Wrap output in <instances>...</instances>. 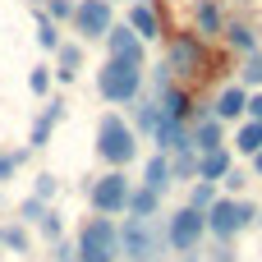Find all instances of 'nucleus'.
I'll return each mask as SVG.
<instances>
[{
    "mask_svg": "<svg viewBox=\"0 0 262 262\" xmlns=\"http://www.w3.org/2000/svg\"><path fill=\"white\" fill-rule=\"evenodd\" d=\"M157 198H161V193H152L147 184H143V189H129L124 216H157Z\"/></svg>",
    "mask_w": 262,
    "mask_h": 262,
    "instance_id": "obj_19",
    "label": "nucleus"
},
{
    "mask_svg": "<svg viewBox=\"0 0 262 262\" xmlns=\"http://www.w3.org/2000/svg\"><path fill=\"white\" fill-rule=\"evenodd\" d=\"M28 161V147H18V152H0V184L5 180H14V170Z\"/></svg>",
    "mask_w": 262,
    "mask_h": 262,
    "instance_id": "obj_24",
    "label": "nucleus"
},
{
    "mask_svg": "<svg viewBox=\"0 0 262 262\" xmlns=\"http://www.w3.org/2000/svg\"><path fill=\"white\" fill-rule=\"evenodd\" d=\"M28 88H32L37 97H46V88H51V74H46V69H32V74H28Z\"/></svg>",
    "mask_w": 262,
    "mask_h": 262,
    "instance_id": "obj_29",
    "label": "nucleus"
},
{
    "mask_svg": "<svg viewBox=\"0 0 262 262\" xmlns=\"http://www.w3.org/2000/svg\"><path fill=\"white\" fill-rule=\"evenodd\" d=\"M115 239H120V249L134 262H152V258H161V249H166V235L157 230L152 216H129L124 230H115Z\"/></svg>",
    "mask_w": 262,
    "mask_h": 262,
    "instance_id": "obj_2",
    "label": "nucleus"
},
{
    "mask_svg": "<svg viewBox=\"0 0 262 262\" xmlns=\"http://www.w3.org/2000/svg\"><path fill=\"white\" fill-rule=\"evenodd\" d=\"M226 184H230V189L239 193V189H244V175H239V170H226Z\"/></svg>",
    "mask_w": 262,
    "mask_h": 262,
    "instance_id": "obj_35",
    "label": "nucleus"
},
{
    "mask_svg": "<svg viewBox=\"0 0 262 262\" xmlns=\"http://www.w3.org/2000/svg\"><path fill=\"white\" fill-rule=\"evenodd\" d=\"M212 262H235V253H230V249L221 244V249H212Z\"/></svg>",
    "mask_w": 262,
    "mask_h": 262,
    "instance_id": "obj_36",
    "label": "nucleus"
},
{
    "mask_svg": "<svg viewBox=\"0 0 262 262\" xmlns=\"http://www.w3.org/2000/svg\"><path fill=\"white\" fill-rule=\"evenodd\" d=\"M244 83H262V55L249 60V69H244Z\"/></svg>",
    "mask_w": 262,
    "mask_h": 262,
    "instance_id": "obj_33",
    "label": "nucleus"
},
{
    "mask_svg": "<svg viewBox=\"0 0 262 262\" xmlns=\"http://www.w3.org/2000/svg\"><path fill=\"white\" fill-rule=\"evenodd\" d=\"M97 92L106 97V101H115V106H129V101H138V92H143V64L138 60H106L101 69H97Z\"/></svg>",
    "mask_w": 262,
    "mask_h": 262,
    "instance_id": "obj_1",
    "label": "nucleus"
},
{
    "mask_svg": "<svg viewBox=\"0 0 262 262\" xmlns=\"http://www.w3.org/2000/svg\"><path fill=\"white\" fill-rule=\"evenodd\" d=\"M157 106H161L157 115H166V120H180V124L189 120V92H184V88H170V83H166V88H161V101H157Z\"/></svg>",
    "mask_w": 262,
    "mask_h": 262,
    "instance_id": "obj_14",
    "label": "nucleus"
},
{
    "mask_svg": "<svg viewBox=\"0 0 262 262\" xmlns=\"http://www.w3.org/2000/svg\"><path fill=\"white\" fill-rule=\"evenodd\" d=\"M60 115H64V101L60 97H51V106L32 120V134H28V152H41L46 147V138H51V129L60 124Z\"/></svg>",
    "mask_w": 262,
    "mask_h": 262,
    "instance_id": "obj_10",
    "label": "nucleus"
},
{
    "mask_svg": "<svg viewBox=\"0 0 262 262\" xmlns=\"http://www.w3.org/2000/svg\"><path fill=\"white\" fill-rule=\"evenodd\" d=\"M55 55H60V69H55V74H60L64 83L78 78V69H83V51H78V46H55Z\"/></svg>",
    "mask_w": 262,
    "mask_h": 262,
    "instance_id": "obj_21",
    "label": "nucleus"
},
{
    "mask_svg": "<svg viewBox=\"0 0 262 262\" xmlns=\"http://www.w3.org/2000/svg\"><path fill=\"white\" fill-rule=\"evenodd\" d=\"M46 212H51V207H46V198H23V207H18V216H23V221H32V226H37Z\"/></svg>",
    "mask_w": 262,
    "mask_h": 262,
    "instance_id": "obj_27",
    "label": "nucleus"
},
{
    "mask_svg": "<svg viewBox=\"0 0 262 262\" xmlns=\"http://www.w3.org/2000/svg\"><path fill=\"white\" fill-rule=\"evenodd\" d=\"M226 41L239 46V51H253V32H249L244 23H230V28H226Z\"/></svg>",
    "mask_w": 262,
    "mask_h": 262,
    "instance_id": "obj_26",
    "label": "nucleus"
},
{
    "mask_svg": "<svg viewBox=\"0 0 262 262\" xmlns=\"http://www.w3.org/2000/svg\"><path fill=\"white\" fill-rule=\"evenodd\" d=\"M198 28H203V32H216V28H221V14H216V5H212V0H203V5H198Z\"/></svg>",
    "mask_w": 262,
    "mask_h": 262,
    "instance_id": "obj_25",
    "label": "nucleus"
},
{
    "mask_svg": "<svg viewBox=\"0 0 262 262\" xmlns=\"http://www.w3.org/2000/svg\"><path fill=\"white\" fill-rule=\"evenodd\" d=\"M253 170H258V180H262V147L253 152Z\"/></svg>",
    "mask_w": 262,
    "mask_h": 262,
    "instance_id": "obj_37",
    "label": "nucleus"
},
{
    "mask_svg": "<svg viewBox=\"0 0 262 262\" xmlns=\"http://www.w3.org/2000/svg\"><path fill=\"white\" fill-rule=\"evenodd\" d=\"M32 198H55V175H37V193Z\"/></svg>",
    "mask_w": 262,
    "mask_h": 262,
    "instance_id": "obj_30",
    "label": "nucleus"
},
{
    "mask_svg": "<svg viewBox=\"0 0 262 262\" xmlns=\"http://www.w3.org/2000/svg\"><path fill=\"white\" fill-rule=\"evenodd\" d=\"M115 23L111 14V0H74V28L92 41V37H106V28Z\"/></svg>",
    "mask_w": 262,
    "mask_h": 262,
    "instance_id": "obj_8",
    "label": "nucleus"
},
{
    "mask_svg": "<svg viewBox=\"0 0 262 262\" xmlns=\"http://www.w3.org/2000/svg\"><path fill=\"white\" fill-rule=\"evenodd\" d=\"M0 239H5V244H9L14 253H28V235H23L18 226H9V230H0Z\"/></svg>",
    "mask_w": 262,
    "mask_h": 262,
    "instance_id": "obj_28",
    "label": "nucleus"
},
{
    "mask_svg": "<svg viewBox=\"0 0 262 262\" xmlns=\"http://www.w3.org/2000/svg\"><path fill=\"white\" fill-rule=\"evenodd\" d=\"M143 184H147L152 193H166V189H170V157H166V152H157V157L147 161V175H143Z\"/></svg>",
    "mask_w": 262,
    "mask_h": 262,
    "instance_id": "obj_18",
    "label": "nucleus"
},
{
    "mask_svg": "<svg viewBox=\"0 0 262 262\" xmlns=\"http://www.w3.org/2000/svg\"><path fill=\"white\" fill-rule=\"evenodd\" d=\"M253 216H258V207H253V203H244V198H216V203L203 212V221H207V230H212L216 239H230V235L249 230V226H253Z\"/></svg>",
    "mask_w": 262,
    "mask_h": 262,
    "instance_id": "obj_5",
    "label": "nucleus"
},
{
    "mask_svg": "<svg viewBox=\"0 0 262 262\" xmlns=\"http://www.w3.org/2000/svg\"><path fill=\"white\" fill-rule=\"evenodd\" d=\"M37 46H41V51H55V46H60V32H55V18H46V14L37 18Z\"/></svg>",
    "mask_w": 262,
    "mask_h": 262,
    "instance_id": "obj_23",
    "label": "nucleus"
},
{
    "mask_svg": "<svg viewBox=\"0 0 262 262\" xmlns=\"http://www.w3.org/2000/svg\"><path fill=\"white\" fill-rule=\"evenodd\" d=\"M207 235V221L198 207H180L170 221H166V249H180V253H193Z\"/></svg>",
    "mask_w": 262,
    "mask_h": 262,
    "instance_id": "obj_6",
    "label": "nucleus"
},
{
    "mask_svg": "<svg viewBox=\"0 0 262 262\" xmlns=\"http://www.w3.org/2000/svg\"><path fill=\"white\" fill-rule=\"evenodd\" d=\"M212 203H216V184H212V180H198V184H193V193H189V207L207 212Z\"/></svg>",
    "mask_w": 262,
    "mask_h": 262,
    "instance_id": "obj_22",
    "label": "nucleus"
},
{
    "mask_svg": "<svg viewBox=\"0 0 262 262\" xmlns=\"http://www.w3.org/2000/svg\"><path fill=\"white\" fill-rule=\"evenodd\" d=\"M120 253V239H115V221L111 216H92V221H83V230H78V262H115Z\"/></svg>",
    "mask_w": 262,
    "mask_h": 262,
    "instance_id": "obj_4",
    "label": "nucleus"
},
{
    "mask_svg": "<svg viewBox=\"0 0 262 262\" xmlns=\"http://www.w3.org/2000/svg\"><path fill=\"white\" fill-rule=\"evenodd\" d=\"M189 147H193V152L226 147V143H221V120H216V115H212V120H198V124H193V134H189Z\"/></svg>",
    "mask_w": 262,
    "mask_h": 262,
    "instance_id": "obj_15",
    "label": "nucleus"
},
{
    "mask_svg": "<svg viewBox=\"0 0 262 262\" xmlns=\"http://www.w3.org/2000/svg\"><path fill=\"white\" fill-rule=\"evenodd\" d=\"M226 170H230V152H226V147L203 152V157H198V166H193V175H198V180H212V184H216V180H226Z\"/></svg>",
    "mask_w": 262,
    "mask_h": 262,
    "instance_id": "obj_13",
    "label": "nucleus"
},
{
    "mask_svg": "<svg viewBox=\"0 0 262 262\" xmlns=\"http://www.w3.org/2000/svg\"><path fill=\"white\" fill-rule=\"evenodd\" d=\"M106 46H111V55L115 60H138L143 64V37L134 32V28H106Z\"/></svg>",
    "mask_w": 262,
    "mask_h": 262,
    "instance_id": "obj_9",
    "label": "nucleus"
},
{
    "mask_svg": "<svg viewBox=\"0 0 262 262\" xmlns=\"http://www.w3.org/2000/svg\"><path fill=\"white\" fill-rule=\"evenodd\" d=\"M198 64H203L198 41H193V37H180V41L170 46V69H180V74H198Z\"/></svg>",
    "mask_w": 262,
    "mask_h": 262,
    "instance_id": "obj_12",
    "label": "nucleus"
},
{
    "mask_svg": "<svg viewBox=\"0 0 262 262\" xmlns=\"http://www.w3.org/2000/svg\"><path fill=\"white\" fill-rule=\"evenodd\" d=\"M51 18H74V0H51Z\"/></svg>",
    "mask_w": 262,
    "mask_h": 262,
    "instance_id": "obj_32",
    "label": "nucleus"
},
{
    "mask_svg": "<svg viewBox=\"0 0 262 262\" xmlns=\"http://www.w3.org/2000/svg\"><path fill=\"white\" fill-rule=\"evenodd\" d=\"M244 101H249V92L235 83V88H226L221 97H216V120L226 124V120H235V115H244Z\"/></svg>",
    "mask_w": 262,
    "mask_h": 262,
    "instance_id": "obj_17",
    "label": "nucleus"
},
{
    "mask_svg": "<svg viewBox=\"0 0 262 262\" xmlns=\"http://www.w3.org/2000/svg\"><path fill=\"white\" fill-rule=\"evenodd\" d=\"M244 111H249V120H262V92H258V97H249V101H244Z\"/></svg>",
    "mask_w": 262,
    "mask_h": 262,
    "instance_id": "obj_34",
    "label": "nucleus"
},
{
    "mask_svg": "<svg viewBox=\"0 0 262 262\" xmlns=\"http://www.w3.org/2000/svg\"><path fill=\"white\" fill-rule=\"evenodd\" d=\"M37 226H41V235H51V239L60 235V216H55V212H46V216H41Z\"/></svg>",
    "mask_w": 262,
    "mask_h": 262,
    "instance_id": "obj_31",
    "label": "nucleus"
},
{
    "mask_svg": "<svg viewBox=\"0 0 262 262\" xmlns=\"http://www.w3.org/2000/svg\"><path fill=\"white\" fill-rule=\"evenodd\" d=\"M124 203H129V180H124V170H111V175H101V180L92 184V207H97L101 216L124 212Z\"/></svg>",
    "mask_w": 262,
    "mask_h": 262,
    "instance_id": "obj_7",
    "label": "nucleus"
},
{
    "mask_svg": "<svg viewBox=\"0 0 262 262\" xmlns=\"http://www.w3.org/2000/svg\"><path fill=\"white\" fill-rule=\"evenodd\" d=\"M152 138H157V152H180V147H189V134H184V124L180 120H166V115H157V124H152Z\"/></svg>",
    "mask_w": 262,
    "mask_h": 262,
    "instance_id": "obj_11",
    "label": "nucleus"
},
{
    "mask_svg": "<svg viewBox=\"0 0 262 262\" xmlns=\"http://www.w3.org/2000/svg\"><path fill=\"white\" fill-rule=\"evenodd\" d=\"M97 152H101V161H111V166H129V161H134L138 134L124 124V115H106V120L97 124Z\"/></svg>",
    "mask_w": 262,
    "mask_h": 262,
    "instance_id": "obj_3",
    "label": "nucleus"
},
{
    "mask_svg": "<svg viewBox=\"0 0 262 262\" xmlns=\"http://www.w3.org/2000/svg\"><path fill=\"white\" fill-rule=\"evenodd\" d=\"M129 28H134L143 41L161 37V18H157V9H147V5H134V9H129Z\"/></svg>",
    "mask_w": 262,
    "mask_h": 262,
    "instance_id": "obj_16",
    "label": "nucleus"
},
{
    "mask_svg": "<svg viewBox=\"0 0 262 262\" xmlns=\"http://www.w3.org/2000/svg\"><path fill=\"white\" fill-rule=\"evenodd\" d=\"M235 147L244 152V157H253L262 147V120H249V124H239V134H235Z\"/></svg>",
    "mask_w": 262,
    "mask_h": 262,
    "instance_id": "obj_20",
    "label": "nucleus"
}]
</instances>
